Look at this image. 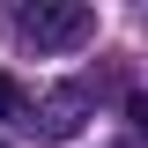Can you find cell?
Returning a JSON list of instances; mask_svg holds the SVG:
<instances>
[{"instance_id":"cell-1","label":"cell","mask_w":148,"mask_h":148,"mask_svg":"<svg viewBox=\"0 0 148 148\" xmlns=\"http://www.w3.org/2000/svg\"><path fill=\"white\" fill-rule=\"evenodd\" d=\"M15 37L30 52H74V45L96 37V8H82V0H30V8H15Z\"/></svg>"},{"instance_id":"cell-2","label":"cell","mask_w":148,"mask_h":148,"mask_svg":"<svg viewBox=\"0 0 148 148\" xmlns=\"http://www.w3.org/2000/svg\"><path fill=\"white\" fill-rule=\"evenodd\" d=\"M82 119H89V89H82V82H59V89H45L30 104V119H22V126L37 133V141H74V133H82Z\"/></svg>"},{"instance_id":"cell-3","label":"cell","mask_w":148,"mask_h":148,"mask_svg":"<svg viewBox=\"0 0 148 148\" xmlns=\"http://www.w3.org/2000/svg\"><path fill=\"white\" fill-rule=\"evenodd\" d=\"M0 119H30V104H22V82H15V74H0Z\"/></svg>"},{"instance_id":"cell-4","label":"cell","mask_w":148,"mask_h":148,"mask_svg":"<svg viewBox=\"0 0 148 148\" xmlns=\"http://www.w3.org/2000/svg\"><path fill=\"white\" fill-rule=\"evenodd\" d=\"M0 148H8V141H0Z\"/></svg>"}]
</instances>
